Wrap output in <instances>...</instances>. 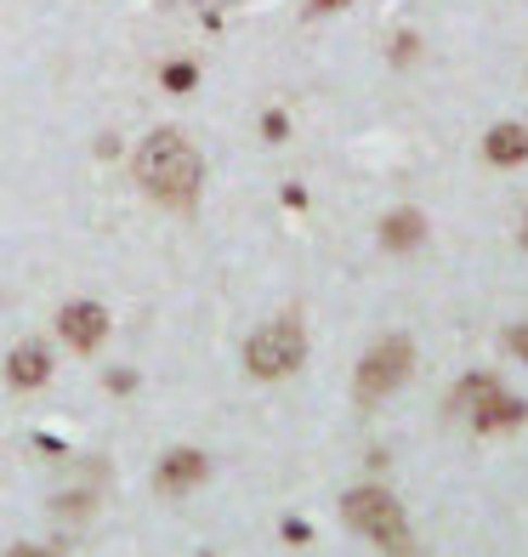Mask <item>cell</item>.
<instances>
[{
    "label": "cell",
    "instance_id": "obj_11",
    "mask_svg": "<svg viewBox=\"0 0 528 557\" xmlns=\"http://www.w3.org/2000/svg\"><path fill=\"white\" fill-rule=\"evenodd\" d=\"M193 81H199L193 63H171V69H165V86H171V91H188Z\"/></svg>",
    "mask_w": 528,
    "mask_h": 557
},
{
    "label": "cell",
    "instance_id": "obj_14",
    "mask_svg": "<svg viewBox=\"0 0 528 557\" xmlns=\"http://www.w3.org/2000/svg\"><path fill=\"white\" fill-rule=\"evenodd\" d=\"M313 7H318V12H336V7H347V0H313Z\"/></svg>",
    "mask_w": 528,
    "mask_h": 557
},
{
    "label": "cell",
    "instance_id": "obj_4",
    "mask_svg": "<svg viewBox=\"0 0 528 557\" xmlns=\"http://www.w3.org/2000/svg\"><path fill=\"white\" fill-rule=\"evenodd\" d=\"M410 359H415V347H410L404 336L369 347V359L359 364V398H364V404L392 398L398 387H404V375H410Z\"/></svg>",
    "mask_w": 528,
    "mask_h": 557
},
{
    "label": "cell",
    "instance_id": "obj_6",
    "mask_svg": "<svg viewBox=\"0 0 528 557\" xmlns=\"http://www.w3.org/2000/svg\"><path fill=\"white\" fill-rule=\"evenodd\" d=\"M205 472H211V461H205L199 449H171L165 467H160V490H165V495H183V490H193Z\"/></svg>",
    "mask_w": 528,
    "mask_h": 557
},
{
    "label": "cell",
    "instance_id": "obj_5",
    "mask_svg": "<svg viewBox=\"0 0 528 557\" xmlns=\"http://www.w3.org/2000/svg\"><path fill=\"white\" fill-rule=\"evenodd\" d=\"M58 331H63V342L74 352H91L97 342L109 336V313L97 308V301H68V308L58 313Z\"/></svg>",
    "mask_w": 528,
    "mask_h": 557
},
{
    "label": "cell",
    "instance_id": "obj_13",
    "mask_svg": "<svg viewBox=\"0 0 528 557\" xmlns=\"http://www.w3.org/2000/svg\"><path fill=\"white\" fill-rule=\"evenodd\" d=\"M12 557H52V552H40V546H17Z\"/></svg>",
    "mask_w": 528,
    "mask_h": 557
},
{
    "label": "cell",
    "instance_id": "obj_10",
    "mask_svg": "<svg viewBox=\"0 0 528 557\" xmlns=\"http://www.w3.org/2000/svg\"><path fill=\"white\" fill-rule=\"evenodd\" d=\"M420 234H426L420 211H392V216L381 222V245H387V250H410V245H420Z\"/></svg>",
    "mask_w": 528,
    "mask_h": 557
},
{
    "label": "cell",
    "instance_id": "obj_12",
    "mask_svg": "<svg viewBox=\"0 0 528 557\" xmlns=\"http://www.w3.org/2000/svg\"><path fill=\"white\" fill-rule=\"evenodd\" d=\"M506 347L517 352V359H528V324H517V331L506 336Z\"/></svg>",
    "mask_w": 528,
    "mask_h": 557
},
{
    "label": "cell",
    "instance_id": "obj_7",
    "mask_svg": "<svg viewBox=\"0 0 528 557\" xmlns=\"http://www.w3.org/2000/svg\"><path fill=\"white\" fill-rule=\"evenodd\" d=\"M472 421L483 426V433H494V426H517V421H528V404H523V398H512V393H500V387H489L483 398H477Z\"/></svg>",
    "mask_w": 528,
    "mask_h": 557
},
{
    "label": "cell",
    "instance_id": "obj_8",
    "mask_svg": "<svg viewBox=\"0 0 528 557\" xmlns=\"http://www.w3.org/2000/svg\"><path fill=\"white\" fill-rule=\"evenodd\" d=\"M46 375H52V352H46L40 342L12 347V359H7V382H12V387H40Z\"/></svg>",
    "mask_w": 528,
    "mask_h": 557
},
{
    "label": "cell",
    "instance_id": "obj_2",
    "mask_svg": "<svg viewBox=\"0 0 528 557\" xmlns=\"http://www.w3.org/2000/svg\"><path fill=\"white\" fill-rule=\"evenodd\" d=\"M341 518H347V529H359V535H369L375 546L392 552V557H410V552H415V535H410L404 506H398L387 490H375V484H364V490H347V495H341Z\"/></svg>",
    "mask_w": 528,
    "mask_h": 557
},
{
    "label": "cell",
    "instance_id": "obj_15",
    "mask_svg": "<svg viewBox=\"0 0 528 557\" xmlns=\"http://www.w3.org/2000/svg\"><path fill=\"white\" fill-rule=\"evenodd\" d=\"M523 245H528V216H523Z\"/></svg>",
    "mask_w": 528,
    "mask_h": 557
},
{
    "label": "cell",
    "instance_id": "obj_9",
    "mask_svg": "<svg viewBox=\"0 0 528 557\" xmlns=\"http://www.w3.org/2000/svg\"><path fill=\"white\" fill-rule=\"evenodd\" d=\"M483 154L494 165H523L528 160V132L523 125H494V132L483 137Z\"/></svg>",
    "mask_w": 528,
    "mask_h": 557
},
{
    "label": "cell",
    "instance_id": "obj_1",
    "mask_svg": "<svg viewBox=\"0 0 528 557\" xmlns=\"http://www.w3.org/2000/svg\"><path fill=\"white\" fill-rule=\"evenodd\" d=\"M137 183L165 206H193L199 183H205V160L183 132H154L137 148Z\"/></svg>",
    "mask_w": 528,
    "mask_h": 557
},
{
    "label": "cell",
    "instance_id": "obj_3",
    "mask_svg": "<svg viewBox=\"0 0 528 557\" xmlns=\"http://www.w3.org/2000/svg\"><path fill=\"white\" fill-rule=\"evenodd\" d=\"M301 359H307V336H301L296 319H273L244 342V364H250V375H262V382H279V375L301 370Z\"/></svg>",
    "mask_w": 528,
    "mask_h": 557
}]
</instances>
